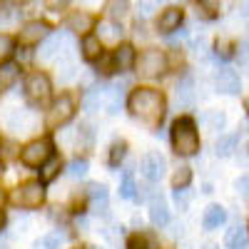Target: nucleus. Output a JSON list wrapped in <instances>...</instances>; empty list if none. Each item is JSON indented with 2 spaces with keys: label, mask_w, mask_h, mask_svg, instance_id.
Instances as JSON below:
<instances>
[{
  "label": "nucleus",
  "mask_w": 249,
  "mask_h": 249,
  "mask_svg": "<svg viewBox=\"0 0 249 249\" xmlns=\"http://www.w3.org/2000/svg\"><path fill=\"white\" fill-rule=\"evenodd\" d=\"M18 150L20 147L13 140H0V162H3V160H13L18 155Z\"/></svg>",
  "instance_id": "obj_33"
},
{
  "label": "nucleus",
  "mask_w": 249,
  "mask_h": 249,
  "mask_svg": "<svg viewBox=\"0 0 249 249\" xmlns=\"http://www.w3.org/2000/svg\"><path fill=\"white\" fill-rule=\"evenodd\" d=\"M197 18H202V20L219 18V3H212V0H202V3H197Z\"/></svg>",
  "instance_id": "obj_24"
},
{
  "label": "nucleus",
  "mask_w": 249,
  "mask_h": 249,
  "mask_svg": "<svg viewBox=\"0 0 249 249\" xmlns=\"http://www.w3.org/2000/svg\"><path fill=\"white\" fill-rule=\"evenodd\" d=\"M0 249H5V239H0Z\"/></svg>",
  "instance_id": "obj_46"
},
{
  "label": "nucleus",
  "mask_w": 249,
  "mask_h": 249,
  "mask_svg": "<svg viewBox=\"0 0 249 249\" xmlns=\"http://www.w3.org/2000/svg\"><path fill=\"white\" fill-rule=\"evenodd\" d=\"M0 175H3V162H0Z\"/></svg>",
  "instance_id": "obj_48"
},
{
  "label": "nucleus",
  "mask_w": 249,
  "mask_h": 249,
  "mask_svg": "<svg viewBox=\"0 0 249 249\" xmlns=\"http://www.w3.org/2000/svg\"><path fill=\"white\" fill-rule=\"evenodd\" d=\"M88 195L92 202V212L95 214H107V187L105 184H90Z\"/></svg>",
  "instance_id": "obj_15"
},
{
  "label": "nucleus",
  "mask_w": 249,
  "mask_h": 249,
  "mask_svg": "<svg viewBox=\"0 0 249 249\" xmlns=\"http://www.w3.org/2000/svg\"><path fill=\"white\" fill-rule=\"evenodd\" d=\"M224 122H227V117H224V112H219V110L204 115V124H207V130H212V132L222 130V127H224Z\"/></svg>",
  "instance_id": "obj_29"
},
{
  "label": "nucleus",
  "mask_w": 249,
  "mask_h": 249,
  "mask_svg": "<svg viewBox=\"0 0 249 249\" xmlns=\"http://www.w3.org/2000/svg\"><path fill=\"white\" fill-rule=\"evenodd\" d=\"M195 82H192V77H182V82L177 85V102L182 107H190L192 102H195Z\"/></svg>",
  "instance_id": "obj_21"
},
{
  "label": "nucleus",
  "mask_w": 249,
  "mask_h": 249,
  "mask_svg": "<svg viewBox=\"0 0 249 249\" xmlns=\"http://www.w3.org/2000/svg\"><path fill=\"white\" fill-rule=\"evenodd\" d=\"M227 222V212L222 204H210L207 207V212L202 217V227L204 230H219V227Z\"/></svg>",
  "instance_id": "obj_17"
},
{
  "label": "nucleus",
  "mask_w": 249,
  "mask_h": 249,
  "mask_svg": "<svg viewBox=\"0 0 249 249\" xmlns=\"http://www.w3.org/2000/svg\"><path fill=\"white\" fill-rule=\"evenodd\" d=\"M239 62H242V68H244L247 75H249V43H244V45L239 48Z\"/></svg>",
  "instance_id": "obj_40"
},
{
  "label": "nucleus",
  "mask_w": 249,
  "mask_h": 249,
  "mask_svg": "<svg viewBox=\"0 0 249 249\" xmlns=\"http://www.w3.org/2000/svg\"><path fill=\"white\" fill-rule=\"evenodd\" d=\"M80 50H82V57H85V60H97L102 55V43L97 40V35H85V37H82Z\"/></svg>",
  "instance_id": "obj_20"
},
{
  "label": "nucleus",
  "mask_w": 249,
  "mask_h": 249,
  "mask_svg": "<svg viewBox=\"0 0 249 249\" xmlns=\"http://www.w3.org/2000/svg\"><path fill=\"white\" fill-rule=\"evenodd\" d=\"M18 75H20L18 62H3V65H0V90H8L18 80Z\"/></svg>",
  "instance_id": "obj_22"
},
{
  "label": "nucleus",
  "mask_w": 249,
  "mask_h": 249,
  "mask_svg": "<svg viewBox=\"0 0 249 249\" xmlns=\"http://www.w3.org/2000/svg\"><path fill=\"white\" fill-rule=\"evenodd\" d=\"M237 192L242 197H249V175H244V177L237 179Z\"/></svg>",
  "instance_id": "obj_41"
},
{
  "label": "nucleus",
  "mask_w": 249,
  "mask_h": 249,
  "mask_svg": "<svg viewBox=\"0 0 249 249\" xmlns=\"http://www.w3.org/2000/svg\"><path fill=\"white\" fill-rule=\"evenodd\" d=\"M175 202L179 210H187V204L192 202V190L187 187V190H175Z\"/></svg>",
  "instance_id": "obj_37"
},
{
  "label": "nucleus",
  "mask_w": 249,
  "mask_h": 249,
  "mask_svg": "<svg viewBox=\"0 0 249 249\" xmlns=\"http://www.w3.org/2000/svg\"><path fill=\"white\" fill-rule=\"evenodd\" d=\"M3 204H5V192L0 190V210H3Z\"/></svg>",
  "instance_id": "obj_43"
},
{
  "label": "nucleus",
  "mask_w": 249,
  "mask_h": 249,
  "mask_svg": "<svg viewBox=\"0 0 249 249\" xmlns=\"http://www.w3.org/2000/svg\"><path fill=\"white\" fill-rule=\"evenodd\" d=\"M244 107H247V110H249V97H247V100H244Z\"/></svg>",
  "instance_id": "obj_47"
},
{
  "label": "nucleus",
  "mask_w": 249,
  "mask_h": 249,
  "mask_svg": "<svg viewBox=\"0 0 249 249\" xmlns=\"http://www.w3.org/2000/svg\"><path fill=\"white\" fill-rule=\"evenodd\" d=\"M35 249H60V234H50L35 242Z\"/></svg>",
  "instance_id": "obj_35"
},
{
  "label": "nucleus",
  "mask_w": 249,
  "mask_h": 249,
  "mask_svg": "<svg viewBox=\"0 0 249 249\" xmlns=\"http://www.w3.org/2000/svg\"><path fill=\"white\" fill-rule=\"evenodd\" d=\"M50 90H53V85H50V77L45 72H30L25 77V95H28L30 102H35V105L48 102Z\"/></svg>",
  "instance_id": "obj_7"
},
{
  "label": "nucleus",
  "mask_w": 249,
  "mask_h": 249,
  "mask_svg": "<svg viewBox=\"0 0 249 249\" xmlns=\"http://www.w3.org/2000/svg\"><path fill=\"white\" fill-rule=\"evenodd\" d=\"M72 135H75V147H77V150H90V147H92V130L88 127V124H80V127H75Z\"/></svg>",
  "instance_id": "obj_23"
},
{
  "label": "nucleus",
  "mask_w": 249,
  "mask_h": 249,
  "mask_svg": "<svg viewBox=\"0 0 249 249\" xmlns=\"http://www.w3.org/2000/svg\"><path fill=\"white\" fill-rule=\"evenodd\" d=\"M15 204L18 207H25V210H35V207H40L45 202V187L43 182H37V179H30V182H23L15 190L13 195Z\"/></svg>",
  "instance_id": "obj_4"
},
{
  "label": "nucleus",
  "mask_w": 249,
  "mask_h": 249,
  "mask_svg": "<svg viewBox=\"0 0 249 249\" xmlns=\"http://www.w3.org/2000/svg\"><path fill=\"white\" fill-rule=\"evenodd\" d=\"M57 172H60V157H50L45 164H43V172H40V177H43V182H53L55 177H57Z\"/></svg>",
  "instance_id": "obj_28"
},
{
  "label": "nucleus",
  "mask_w": 249,
  "mask_h": 249,
  "mask_svg": "<svg viewBox=\"0 0 249 249\" xmlns=\"http://www.w3.org/2000/svg\"><path fill=\"white\" fill-rule=\"evenodd\" d=\"M127 107L137 120L147 122V124H160L164 117V110H167V102H164V95L160 90L137 88V90H132V95L127 100Z\"/></svg>",
  "instance_id": "obj_1"
},
{
  "label": "nucleus",
  "mask_w": 249,
  "mask_h": 249,
  "mask_svg": "<svg viewBox=\"0 0 249 249\" xmlns=\"http://www.w3.org/2000/svg\"><path fill=\"white\" fill-rule=\"evenodd\" d=\"M214 85H217V90L222 92V95H239V75L234 72V70H230V68H222L219 72H217V77H214Z\"/></svg>",
  "instance_id": "obj_11"
},
{
  "label": "nucleus",
  "mask_w": 249,
  "mask_h": 249,
  "mask_svg": "<svg viewBox=\"0 0 249 249\" xmlns=\"http://www.w3.org/2000/svg\"><path fill=\"white\" fill-rule=\"evenodd\" d=\"M135 190H137V187H135V182H132V175L127 172V175L122 177V184H120V197H122V199H132V197H135Z\"/></svg>",
  "instance_id": "obj_32"
},
{
  "label": "nucleus",
  "mask_w": 249,
  "mask_h": 249,
  "mask_svg": "<svg viewBox=\"0 0 249 249\" xmlns=\"http://www.w3.org/2000/svg\"><path fill=\"white\" fill-rule=\"evenodd\" d=\"M192 182V170L190 167H179L172 177V190H187Z\"/></svg>",
  "instance_id": "obj_27"
},
{
  "label": "nucleus",
  "mask_w": 249,
  "mask_h": 249,
  "mask_svg": "<svg viewBox=\"0 0 249 249\" xmlns=\"http://www.w3.org/2000/svg\"><path fill=\"white\" fill-rule=\"evenodd\" d=\"M13 48H15V40L10 35H5V33H0V60L8 57L13 53Z\"/></svg>",
  "instance_id": "obj_36"
},
{
  "label": "nucleus",
  "mask_w": 249,
  "mask_h": 249,
  "mask_svg": "<svg viewBox=\"0 0 249 249\" xmlns=\"http://www.w3.org/2000/svg\"><path fill=\"white\" fill-rule=\"evenodd\" d=\"M164 70H167V55H164L162 50H157V48L144 50L137 60V72L142 77H157Z\"/></svg>",
  "instance_id": "obj_5"
},
{
  "label": "nucleus",
  "mask_w": 249,
  "mask_h": 249,
  "mask_svg": "<svg viewBox=\"0 0 249 249\" xmlns=\"http://www.w3.org/2000/svg\"><path fill=\"white\" fill-rule=\"evenodd\" d=\"M170 140H172V150L182 157H192L199 152V132L192 117H179L175 120L172 130H170Z\"/></svg>",
  "instance_id": "obj_2"
},
{
  "label": "nucleus",
  "mask_w": 249,
  "mask_h": 249,
  "mask_svg": "<svg viewBox=\"0 0 249 249\" xmlns=\"http://www.w3.org/2000/svg\"><path fill=\"white\" fill-rule=\"evenodd\" d=\"M182 20H184V13L179 8H167L157 18V30L160 33H172L182 25Z\"/></svg>",
  "instance_id": "obj_13"
},
{
  "label": "nucleus",
  "mask_w": 249,
  "mask_h": 249,
  "mask_svg": "<svg viewBox=\"0 0 249 249\" xmlns=\"http://www.w3.org/2000/svg\"><path fill=\"white\" fill-rule=\"evenodd\" d=\"M127 249H150V244H147V239H144L142 234H132L127 239Z\"/></svg>",
  "instance_id": "obj_38"
},
{
  "label": "nucleus",
  "mask_w": 249,
  "mask_h": 249,
  "mask_svg": "<svg viewBox=\"0 0 249 249\" xmlns=\"http://www.w3.org/2000/svg\"><path fill=\"white\" fill-rule=\"evenodd\" d=\"M214 50H217V55L222 60H230V57H234L237 43H234V40H230V37H219L217 43H214Z\"/></svg>",
  "instance_id": "obj_25"
},
{
  "label": "nucleus",
  "mask_w": 249,
  "mask_h": 249,
  "mask_svg": "<svg viewBox=\"0 0 249 249\" xmlns=\"http://www.w3.org/2000/svg\"><path fill=\"white\" fill-rule=\"evenodd\" d=\"M53 157V142L50 140H33L20 150V160L25 167H43Z\"/></svg>",
  "instance_id": "obj_3"
},
{
  "label": "nucleus",
  "mask_w": 249,
  "mask_h": 249,
  "mask_svg": "<svg viewBox=\"0 0 249 249\" xmlns=\"http://www.w3.org/2000/svg\"><path fill=\"white\" fill-rule=\"evenodd\" d=\"M90 249H100V247H90Z\"/></svg>",
  "instance_id": "obj_49"
},
{
  "label": "nucleus",
  "mask_w": 249,
  "mask_h": 249,
  "mask_svg": "<svg viewBox=\"0 0 249 249\" xmlns=\"http://www.w3.org/2000/svg\"><path fill=\"white\" fill-rule=\"evenodd\" d=\"M48 37H50V25L43 23V20H30L20 30V43L23 45H37L40 40H48Z\"/></svg>",
  "instance_id": "obj_9"
},
{
  "label": "nucleus",
  "mask_w": 249,
  "mask_h": 249,
  "mask_svg": "<svg viewBox=\"0 0 249 249\" xmlns=\"http://www.w3.org/2000/svg\"><path fill=\"white\" fill-rule=\"evenodd\" d=\"M8 127L15 132H30L35 127V115L30 110H13L8 115Z\"/></svg>",
  "instance_id": "obj_12"
},
{
  "label": "nucleus",
  "mask_w": 249,
  "mask_h": 249,
  "mask_svg": "<svg viewBox=\"0 0 249 249\" xmlns=\"http://www.w3.org/2000/svg\"><path fill=\"white\" fill-rule=\"evenodd\" d=\"M150 219L155 227H164L170 222V210H167V202H164L162 195H155L150 199Z\"/></svg>",
  "instance_id": "obj_14"
},
{
  "label": "nucleus",
  "mask_w": 249,
  "mask_h": 249,
  "mask_svg": "<svg viewBox=\"0 0 249 249\" xmlns=\"http://www.w3.org/2000/svg\"><path fill=\"white\" fill-rule=\"evenodd\" d=\"M124 155H127V142H115L112 147H110V164L112 167H117V164L124 160Z\"/></svg>",
  "instance_id": "obj_30"
},
{
  "label": "nucleus",
  "mask_w": 249,
  "mask_h": 249,
  "mask_svg": "<svg viewBox=\"0 0 249 249\" xmlns=\"http://www.w3.org/2000/svg\"><path fill=\"white\" fill-rule=\"evenodd\" d=\"M230 249H247V242H242V244H234V247H230Z\"/></svg>",
  "instance_id": "obj_44"
},
{
  "label": "nucleus",
  "mask_w": 249,
  "mask_h": 249,
  "mask_svg": "<svg viewBox=\"0 0 249 249\" xmlns=\"http://www.w3.org/2000/svg\"><path fill=\"white\" fill-rule=\"evenodd\" d=\"M164 167H167V162H164V157H162L160 152H147V155L142 157V175L147 177L150 182L162 179Z\"/></svg>",
  "instance_id": "obj_10"
},
{
  "label": "nucleus",
  "mask_w": 249,
  "mask_h": 249,
  "mask_svg": "<svg viewBox=\"0 0 249 249\" xmlns=\"http://www.w3.org/2000/svg\"><path fill=\"white\" fill-rule=\"evenodd\" d=\"M120 37H122V28L117 23H112V20H102V23L97 25V40H100V43L117 45Z\"/></svg>",
  "instance_id": "obj_16"
},
{
  "label": "nucleus",
  "mask_w": 249,
  "mask_h": 249,
  "mask_svg": "<svg viewBox=\"0 0 249 249\" xmlns=\"http://www.w3.org/2000/svg\"><path fill=\"white\" fill-rule=\"evenodd\" d=\"M68 175L70 177H85L88 175V162L85 160H72L70 167H68Z\"/></svg>",
  "instance_id": "obj_34"
},
{
  "label": "nucleus",
  "mask_w": 249,
  "mask_h": 249,
  "mask_svg": "<svg viewBox=\"0 0 249 249\" xmlns=\"http://www.w3.org/2000/svg\"><path fill=\"white\" fill-rule=\"evenodd\" d=\"M72 115H75V100L70 95H60L50 105V110H48L45 124H48V127H53V130L55 127H62L65 122L72 120Z\"/></svg>",
  "instance_id": "obj_6"
},
{
  "label": "nucleus",
  "mask_w": 249,
  "mask_h": 249,
  "mask_svg": "<svg viewBox=\"0 0 249 249\" xmlns=\"http://www.w3.org/2000/svg\"><path fill=\"white\" fill-rule=\"evenodd\" d=\"M127 3H110L107 5V10H110V15L112 18H124V15H127Z\"/></svg>",
  "instance_id": "obj_39"
},
{
  "label": "nucleus",
  "mask_w": 249,
  "mask_h": 249,
  "mask_svg": "<svg viewBox=\"0 0 249 249\" xmlns=\"http://www.w3.org/2000/svg\"><path fill=\"white\" fill-rule=\"evenodd\" d=\"M242 13H244V15H249V3H244V5H242Z\"/></svg>",
  "instance_id": "obj_45"
},
{
  "label": "nucleus",
  "mask_w": 249,
  "mask_h": 249,
  "mask_svg": "<svg viewBox=\"0 0 249 249\" xmlns=\"http://www.w3.org/2000/svg\"><path fill=\"white\" fill-rule=\"evenodd\" d=\"M152 8H155V3H140V13H142V15L152 13Z\"/></svg>",
  "instance_id": "obj_42"
},
{
  "label": "nucleus",
  "mask_w": 249,
  "mask_h": 249,
  "mask_svg": "<svg viewBox=\"0 0 249 249\" xmlns=\"http://www.w3.org/2000/svg\"><path fill=\"white\" fill-rule=\"evenodd\" d=\"M92 25H95V20L88 13H72L68 18V28L72 33H88V30H92Z\"/></svg>",
  "instance_id": "obj_19"
},
{
  "label": "nucleus",
  "mask_w": 249,
  "mask_h": 249,
  "mask_svg": "<svg viewBox=\"0 0 249 249\" xmlns=\"http://www.w3.org/2000/svg\"><path fill=\"white\" fill-rule=\"evenodd\" d=\"M112 62H115V68H117V70H130L135 62H137V57H135V48H132V45H120V48L115 50Z\"/></svg>",
  "instance_id": "obj_18"
},
{
  "label": "nucleus",
  "mask_w": 249,
  "mask_h": 249,
  "mask_svg": "<svg viewBox=\"0 0 249 249\" xmlns=\"http://www.w3.org/2000/svg\"><path fill=\"white\" fill-rule=\"evenodd\" d=\"M65 48H72L70 33H55L43 43V48H40V60H45V62H50L55 57L62 60L65 57Z\"/></svg>",
  "instance_id": "obj_8"
},
{
  "label": "nucleus",
  "mask_w": 249,
  "mask_h": 249,
  "mask_svg": "<svg viewBox=\"0 0 249 249\" xmlns=\"http://www.w3.org/2000/svg\"><path fill=\"white\" fill-rule=\"evenodd\" d=\"M72 75H75V65H72V60H70V57H62V62L57 65V80L68 82Z\"/></svg>",
  "instance_id": "obj_31"
},
{
  "label": "nucleus",
  "mask_w": 249,
  "mask_h": 249,
  "mask_svg": "<svg viewBox=\"0 0 249 249\" xmlns=\"http://www.w3.org/2000/svg\"><path fill=\"white\" fill-rule=\"evenodd\" d=\"M237 135H224V137H219L217 140V155L219 157H227V155H232L234 152V147H237Z\"/></svg>",
  "instance_id": "obj_26"
}]
</instances>
